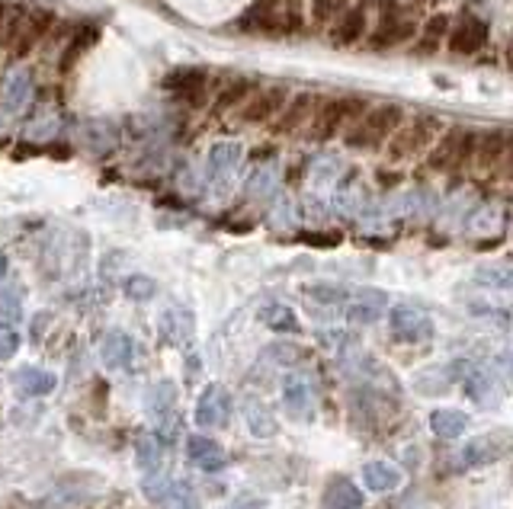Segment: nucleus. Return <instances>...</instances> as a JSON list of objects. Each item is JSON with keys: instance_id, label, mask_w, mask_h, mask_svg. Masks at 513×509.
Returning a JSON list of instances; mask_svg holds the SVG:
<instances>
[{"instance_id": "a878e982", "label": "nucleus", "mask_w": 513, "mask_h": 509, "mask_svg": "<svg viewBox=\"0 0 513 509\" xmlns=\"http://www.w3.org/2000/svg\"><path fill=\"white\" fill-rule=\"evenodd\" d=\"M382 311H385V295L372 292V288H362L353 305H350L347 320L350 324H375L382 317Z\"/></svg>"}, {"instance_id": "de8ad7c7", "label": "nucleus", "mask_w": 513, "mask_h": 509, "mask_svg": "<svg viewBox=\"0 0 513 509\" xmlns=\"http://www.w3.org/2000/svg\"><path fill=\"white\" fill-rule=\"evenodd\" d=\"M4 23H7V4L0 0V48H4Z\"/></svg>"}, {"instance_id": "412c9836", "label": "nucleus", "mask_w": 513, "mask_h": 509, "mask_svg": "<svg viewBox=\"0 0 513 509\" xmlns=\"http://www.w3.org/2000/svg\"><path fill=\"white\" fill-rule=\"evenodd\" d=\"M283 400L286 410L292 413L296 420H309L311 407H315V394H311V381L305 375H289L283 385Z\"/></svg>"}, {"instance_id": "58836bf2", "label": "nucleus", "mask_w": 513, "mask_h": 509, "mask_svg": "<svg viewBox=\"0 0 513 509\" xmlns=\"http://www.w3.org/2000/svg\"><path fill=\"white\" fill-rule=\"evenodd\" d=\"M55 131H58V116H55V112H39V116H36V122H29L26 125V138H42V135H55Z\"/></svg>"}, {"instance_id": "7ed1b4c3", "label": "nucleus", "mask_w": 513, "mask_h": 509, "mask_svg": "<svg viewBox=\"0 0 513 509\" xmlns=\"http://www.w3.org/2000/svg\"><path fill=\"white\" fill-rule=\"evenodd\" d=\"M362 112H366V103L360 97H330L315 106L305 129H309L311 141H330V138L343 135Z\"/></svg>"}, {"instance_id": "37998d69", "label": "nucleus", "mask_w": 513, "mask_h": 509, "mask_svg": "<svg viewBox=\"0 0 513 509\" xmlns=\"http://www.w3.org/2000/svg\"><path fill=\"white\" fill-rule=\"evenodd\" d=\"M270 356L279 366H296V362L302 359V347H296V343H273Z\"/></svg>"}, {"instance_id": "8fccbe9b", "label": "nucleus", "mask_w": 513, "mask_h": 509, "mask_svg": "<svg viewBox=\"0 0 513 509\" xmlns=\"http://www.w3.org/2000/svg\"><path fill=\"white\" fill-rule=\"evenodd\" d=\"M507 65H510V71H513V46H510V52H507Z\"/></svg>"}, {"instance_id": "cd10ccee", "label": "nucleus", "mask_w": 513, "mask_h": 509, "mask_svg": "<svg viewBox=\"0 0 513 509\" xmlns=\"http://www.w3.org/2000/svg\"><path fill=\"white\" fill-rule=\"evenodd\" d=\"M55 385H58V379H55L52 372H42V369L23 366L20 372H16V388H20L23 394H29V398H46V394L55 391Z\"/></svg>"}, {"instance_id": "7c9ffc66", "label": "nucleus", "mask_w": 513, "mask_h": 509, "mask_svg": "<svg viewBox=\"0 0 513 509\" xmlns=\"http://www.w3.org/2000/svg\"><path fill=\"white\" fill-rule=\"evenodd\" d=\"M161 330H164L167 343H186L193 337V317L183 307H167L161 317Z\"/></svg>"}, {"instance_id": "4468645a", "label": "nucleus", "mask_w": 513, "mask_h": 509, "mask_svg": "<svg viewBox=\"0 0 513 509\" xmlns=\"http://www.w3.org/2000/svg\"><path fill=\"white\" fill-rule=\"evenodd\" d=\"M487 42V26L478 20V16H462L459 23H455L453 29H449V52L453 55H475L481 52Z\"/></svg>"}, {"instance_id": "5701e85b", "label": "nucleus", "mask_w": 513, "mask_h": 509, "mask_svg": "<svg viewBox=\"0 0 513 509\" xmlns=\"http://www.w3.org/2000/svg\"><path fill=\"white\" fill-rule=\"evenodd\" d=\"M186 455H190V462L199 464L203 471H218V468H225V462H228L222 445L209 436H190V442H186Z\"/></svg>"}, {"instance_id": "f8f14e48", "label": "nucleus", "mask_w": 513, "mask_h": 509, "mask_svg": "<svg viewBox=\"0 0 513 509\" xmlns=\"http://www.w3.org/2000/svg\"><path fill=\"white\" fill-rule=\"evenodd\" d=\"M392 333H395L398 339H404V343H417V339H427L430 337V317L421 311V307L414 305H398L392 307Z\"/></svg>"}, {"instance_id": "ea45409f", "label": "nucleus", "mask_w": 513, "mask_h": 509, "mask_svg": "<svg viewBox=\"0 0 513 509\" xmlns=\"http://www.w3.org/2000/svg\"><path fill=\"white\" fill-rule=\"evenodd\" d=\"M20 311H23L20 288H0V314L4 317H20Z\"/></svg>"}, {"instance_id": "ddd939ff", "label": "nucleus", "mask_w": 513, "mask_h": 509, "mask_svg": "<svg viewBox=\"0 0 513 509\" xmlns=\"http://www.w3.org/2000/svg\"><path fill=\"white\" fill-rule=\"evenodd\" d=\"M99 36H103V29H99L97 23H78V26L71 29V39H68V46L61 48L58 71L71 74L74 68H78V61L84 58V55L99 42Z\"/></svg>"}, {"instance_id": "20e7f679", "label": "nucleus", "mask_w": 513, "mask_h": 509, "mask_svg": "<svg viewBox=\"0 0 513 509\" xmlns=\"http://www.w3.org/2000/svg\"><path fill=\"white\" fill-rule=\"evenodd\" d=\"M440 129L443 125L434 116H417L414 122H402L395 129V135L385 141V154L395 163L414 161V157L427 154L434 148V141L440 138Z\"/></svg>"}, {"instance_id": "dca6fc26", "label": "nucleus", "mask_w": 513, "mask_h": 509, "mask_svg": "<svg viewBox=\"0 0 513 509\" xmlns=\"http://www.w3.org/2000/svg\"><path fill=\"white\" fill-rule=\"evenodd\" d=\"M231 413V394L222 385H209L196 400V423L199 426H225Z\"/></svg>"}, {"instance_id": "4c0bfd02", "label": "nucleus", "mask_w": 513, "mask_h": 509, "mask_svg": "<svg viewBox=\"0 0 513 509\" xmlns=\"http://www.w3.org/2000/svg\"><path fill=\"white\" fill-rule=\"evenodd\" d=\"M154 292H158V286H154V279H148V275H129V279H125V295L132 301H148Z\"/></svg>"}, {"instance_id": "b1692460", "label": "nucleus", "mask_w": 513, "mask_h": 509, "mask_svg": "<svg viewBox=\"0 0 513 509\" xmlns=\"http://www.w3.org/2000/svg\"><path fill=\"white\" fill-rule=\"evenodd\" d=\"M404 481V474L389 462H369L362 464V483L375 493H389V490H398Z\"/></svg>"}, {"instance_id": "f03ea898", "label": "nucleus", "mask_w": 513, "mask_h": 509, "mask_svg": "<svg viewBox=\"0 0 513 509\" xmlns=\"http://www.w3.org/2000/svg\"><path fill=\"white\" fill-rule=\"evenodd\" d=\"M402 122H404L402 106H395V103L366 106V112L343 131V141L353 151H379V148H385V141L395 135V129Z\"/></svg>"}, {"instance_id": "39448f33", "label": "nucleus", "mask_w": 513, "mask_h": 509, "mask_svg": "<svg viewBox=\"0 0 513 509\" xmlns=\"http://www.w3.org/2000/svg\"><path fill=\"white\" fill-rule=\"evenodd\" d=\"M167 93L173 97V103L183 109H203L209 103V71L203 65H180L173 71L164 74L161 80Z\"/></svg>"}, {"instance_id": "a211bd4d", "label": "nucleus", "mask_w": 513, "mask_h": 509, "mask_svg": "<svg viewBox=\"0 0 513 509\" xmlns=\"http://www.w3.org/2000/svg\"><path fill=\"white\" fill-rule=\"evenodd\" d=\"M99 359H103L106 369L112 372H122V369L132 366L135 359V347H132V337L122 330H110L99 343Z\"/></svg>"}, {"instance_id": "473e14b6", "label": "nucleus", "mask_w": 513, "mask_h": 509, "mask_svg": "<svg viewBox=\"0 0 513 509\" xmlns=\"http://www.w3.org/2000/svg\"><path fill=\"white\" fill-rule=\"evenodd\" d=\"M244 420H247V430L260 439H270L277 432V420H273V413L260 400H247L244 404Z\"/></svg>"}, {"instance_id": "72a5a7b5", "label": "nucleus", "mask_w": 513, "mask_h": 509, "mask_svg": "<svg viewBox=\"0 0 513 509\" xmlns=\"http://www.w3.org/2000/svg\"><path fill=\"white\" fill-rule=\"evenodd\" d=\"M260 324L270 327V330H279V333L298 330V317L286 305H267L264 311H260Z\"/></svg>"}, {"instance_id": "c03bdc74", "label": "nucleus", "mask_w": 513, "mask_h": 509, "mask_svg": "<svg viewBox=\"0 0 513 509\" xmlns=\"http://www.w3.org/2000/svg\"><path fill=\"white\" fill-rule=\"evenodd\" d=\"M270 190H273V173H270V170H256V173H254V177H250L247 180V192H250V196H254V199H260V196H270Z\"/></svg>"}, {"instance_id": "3c124183", "label": "nucleus", "mask_w": 513, "mask_h": 509, "mask_svg": "<svg viewBox=\"0 0 513 509\" xmlns=\"http://www.w3.org/2000/svg\"><path fill=\"white\" fill-rule=\"evenodd\" d=\"M507 369H510V379H513V356H510V362H507Z\"/></svg>"}, {"instance_id": "9b49d317", "label": "nucleus", "mask_w": 513, "mask_h": 509, "mask_svg": "<svg viewBox=\"0 0 513 509\" xmlns=\"http://www.w3.org/2000/svg\"><path fill=\"white\" fill-rule=\"evenodd\" d=\"M318 99L311 93H296V97L286 99V106L279 109V116L273 119V135H296L309 125L311 112H315Z\"/></svg>"}, {"instance_id": "0eeeda50", "label": "nucleus", "mask_w": 513, "mask_h": 509, "mask_svg": "<svg viewBox=\"0 0 513 509\" xmlns=\"http://www.w3.org/2000/svg\"><path fill=\"white\" fill-rule=\"evenodd\" d=\"M289 97H292V93H289V87H286V84L256 87V90L244 99L241 109H237V119H241L244 125H270L273 119L279 116V109H283Z\"/></svg>"}, {"instance_id": "2f4dec72", "label": "nucleus", "mask_w": 513, "mask_h": 509, "mask_svg": "<svg viewBox=\"0 0 513 509\" xmlns=\"http://www.w3.org/2000/svg\"><path fill=\"white\" fill-rule=\"evenodd\" d=\"M148 410L154 413V420H171L177 410V385L173 381H158L148 394Z\"/></svg>"}, {"instance_id": "c9c22d12", "label": "nucleus", "mask_w": 513, "mask_h": 509, "mask_svg": "<svg viewBox=\"0 0 513 509\" xmlns=\"http://www.w3.org/2000/svg\"><path fill=\"white\" fill-rule=\"evenodd\" d=\"M443 36H449V20L446 16H430L427 26H424V39L417 42V52H436Z\"/></svg>"}, {"instance_id": "09e8293b", "label": "nucleus", "mask_w": 513, "mask_h": 509, "mask_svg": "<svg viewBox=\"0 0 513 509\" xmlns=\"http://www.w3.org/2000/svg\"><path fill=\"white\" fill-rule=\"evenodd\" d=\"M7 256H4V254H0V282H4V279H7Z\"/></svg>"}, {"instance_id": "f3484780", "label": "nucleus", "mask_w": 513, "mask_h": 509, "mask_svg": "<svg viewBox=\"0 0 513 509\" xmlns=\"http://www.w3.org/2000/svg\"><path fill=\"white\" fill-rule=\"evenodd\" d=\"M504 452H507V436L494 432V436L468 439L466 449L459 452V462H462V468H481V464L497 462V458L504 455Z\"/></svg>"}, {"instance_id": "9d476101", "label": "nucleus", "mask_w": 513, "mask_h": 509, "mask_svg": "<svg viewBox=\"0 0 513 509\" xmlns=\"http://www.w3.org/2000/svg\"><path fill=\"white\" fill-rule=\"evenodd\" d=\"M507 144H510V135H507V131H487V135H475L472 167L478 170L481 177H487V173H497V170L504 167Z\"/></svg>"}, {"instance_id": "e433bc0d", "label": "nucleus", "mask_w": 513, "mask_h": 509, "mask_svg": "<svg viewBox=\"0 0 513 509\" xmlns=\"http://www.w3.org/2000/svg\"><path fill=\"white\" fill-rule=\"evenodd\" d=\"M475 279L494 288H513V266H485V269H478Z\"/></svg>"}, {"instance_id": "c756f323", "label": "nucleus", "mask_w": 513, "mask_h": 509, "mask_svg": "<svg viewBox=\"0 0 513 509\" xmlns=\"http://www.w3.org/2000/svg\"><path fill=\"white\" fill-rule=\"evenodd\" d=\"M135 462H139L141 471L154 474V471L161 468V462H164V439H161L158 432H145V436L135 442Z\"/></svg>"}, {"instance_id": "4be33fe9", "label": "nucleus", "mask_w": 513, "mask_h": 509, "mask_svg": "<svg viewBox=\"0 0 513 509\" xmlns=\"http://www.w3.org/2000/svg\"><path fill=\"white\" fill-rule=\"evenodd\" d=\"M237 161H241V144L235 141H222L212 148L209 154V180L215 186H225L231 177H235Z\"/></svg>"}, {"instance_id": "aec40b11", "label": "nucleus", "mask_w": 513, "mask_h": 509, "mask_svg": "<svg viewBox=\"0 0 513 509\" xmlns=\"http://www.w3.org/2000/svg\"><path fill=\"white\" fill-rule=\"evenodd\" d=\"M366 26H369V10L362 7V4H356V7H347L334 20L330 39H334L337 46H356V42L366 36Z\"/></svg>"}, {"instance_id": "bb28decb", "label": "nucleus", "mask_w": 513, "mask_h": 509, "mask_svg": "<svg viewBox=\"0 0 513 509\" xmlns=\"http://www.w3.org/2000/svg\"><path fill=\"white\" fill-rule=\"evenodd\" d=\"M472 426V417L462 410H449V407H440V410L430 413V430L440 439H459L462 432Z\"/></svg>"}, {"instance_id": "a19ab883", "label": "nucleus", "mask_w": 513, "mask_h": 509, "mask_svg": "<svg viewBox=\"0 0 513 509\" xmlns=\"http://www.w3.org/2000/svg\"><path fill=\"white\" fill-rule=\"evenodd\" d=\"M16 349H20V333H16L14 327L0 324V362L14 359Z\"/></svg>"}, {"instance_id": "c85d7f7f", "label": "nucleus", "mask_w": 513, "mask_h": 509, "mask_svg": "<svg viewBox=\"0 0 513 509\" xmlns=\"http://www.w3.org/2000/svg\"><path fill=\"white\" fill-rule=\"evenodd\" d=\"M466 394L475 400V404L494 407V404H497V398H500V388H497V381H494L491 372H481V369H478V372L466 375Z\"/></svg>"}, {"instance_id": "79ce46f5", "label": "nucleus", "mask_w": 513, "mask_h": 509, "mask_svg": "<svg viewBox=\"0 0 513 509\" xmlns=\"http://www.w3.org/2000/svg\"><path fill=\"white\" fill-rule=\"evenodd\" d=\"M305 292H309L315 301H324V305H337V301L347 298V292H343L340 286H324V282H318V286H309Z\"/></svg>"}, {"instance_id": "49530a36", "label": "nucleus", "mask_w": 513, "mask_h": 509, "mask_svg": "<svg viewBox=\"0 0 513 509\" xmlns=\"http://www.w3.org/2000/svg\"><path fill=\"white\" fill-rule=\"evenodd\" d=\"M309 241L311 244H321V247H334L340 237H337V234H309Z\"/></svg>"}, {"instance_id": "6ab92c4d", "label": "nucleus", "mask_w": 513, "mask_h": 509, "mask_svg": "<svg viewBox=\"0 0 513 509\" xmlns=\"http://www.w3.org/2000/svg\"><path fill=\"white\" fill-rule=\"evenodd\" d=\"M254 90H256V80L244 78V74H235V78H228L222 87H218V93L212 97V109H215L218 116H225V112H237L244 106V99H247Z\"/></svg>"}, {"instance_id": "f257e3e1", "label": "nucleus", "mask_w": 513, "mask_h": 509, "mask_svg": "<svg viewBox=\"0 0 513 509\" xmlns=\"http://www.w3.org/2000/svg\"><path fill=\"white\" fill-rule=\"evenodd\" d=\"M58 16L48 7H29V4H7V23H4V52L14 61H23L39 48V42L55 29Z\"/></svg>"}, {"instance_id": "393cba45", "label": "nucleus", "mask_w": 513, "mask_h": 509, "mask_svg": "<svg viewBox=\"0 0 513 509\" xmlns=\"http://www.w3.org/2000/svg\"><path fill=\"white\" fill-rule=\"evenodd\" d=\"M324 509H362V493L353 481L334 477L324 487Z\"/></svg>"}, {"instance_id": "2eb2a0df", "label": "nucleus", "mask_w": 513, "mask_h": 509, "mask_svg": "<svg viewBox=\"0 0 513 509\" xmlns=\"http://www.w3.org/2000/svg\"><path fill=\"white\" fill-rule=\"evenodd\" d=\"M33 103V78L26 68H14L0 80V106L7 112H26Z\"/></svg>"}, {"instance_id": "f704fd0d", "label": "nucleus", "mask_w": 513, "mask_h": 509, "mask_svg": "<svg viewBox=\"0 0 513 509\" xmlns=\"http://www.w3.org/2000/svg\"><path fill=\"white\" fill-rule=\"evenodd\" d=\"M347 7H350L347 0H311V23H315L318 29L334 26V20Z\"/></svg>"}, {"instance_id": "423d86ee", "label": "nucleus", "mask_w": 513, "mask_h": 509, "mask_svg": "<svg viewBox=\"0 0 513 509\" xmlns=\"http://www.w3.org/2000/svg\"><path fill=\"white\" fill-rule=\"evenodd\" d=\"M241 36H289L286 33V0H254L247 10L235 20Z\"/></svg>"}, {"instance_id": "6e6552de", "label": "nucleus", "mask_w": 513, "mask_h": 509, "mask_svg": "<svg viewBox=\"0 0 513 509\" xmlns=\"http://www.w3.org/2000/svg\"><path fill=\"white\" fill-rule=\"evenodd\" d=\"M472 144L475 131L466 129H449L446 135H440L430 148V167L434 170H459L472 163Z\"/></svg>"}, {"instance_id": "1a4fd4ad", "label": "nucleus", "mask_w": 513, "mask_h": 509, "mask_svg": "<svg viewBox=\"0 0 513 509\" xmlns=\"http://www.w3.org/2000/svg\"><path fill=\"white\" fill-rule=\"evenodd\" d=\"M414 33H417L414 20H411L402 7L392 4V7H382L379 23H375L372 36H369V46L372 48H395V46H402V42L414 39Z\"/></svg>"}, {"instance_id": "a18cd8bd", "label": "nucleus", "mask_w": 513, "mask_h": 509, "mask_svg": "<svg viewBox=\"0 0 513 509\" xmlns=\"http://www.w3.org/2000/svg\"><path fill=\"white\" fill-rule=\"evenodd\" d=\"M42 154H52L55 161H68V157L74 154V148L68 141H48V144H42Z\"/></svg>"}]
</instances>
